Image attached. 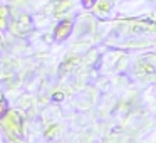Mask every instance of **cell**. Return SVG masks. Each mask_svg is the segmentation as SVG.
Returning <instances> with one entry per match:
<instances>
[{
  "label": "cell",
  "mask_w": 156,
  "mask_h": 143,
  "mask_svg": "<svg viewBox=\"0 0 156 143\" xmlns=\"http://www.w3.org/2000/svg\"><path fill=\"white\" fill-rule=\"evenodd\" d=\"M71 27H72V24L69 20H64V22H61V24L57 25V29H55V32H54V35H55V39H64V37H67L69 35V32H71Z\"/></svg>",
  "instance_id": "6da1fadb"
},
{
  "label": "cell",
  "mask_w": 156,
  "mask_h": 143,
  "mask_svg": "<svg viewBox=\"0 0 156 143\" xmlns=\"http://www.w3.org/2000/svg\"><path fill=\"white\" fill-rule=\"evenodd\" d=\"M96 2H98V0H82V5H84V7H92V5L96 4Z\"/></svg>",
  "instance_id": "7a4b0ae2"
}]
</instances>
